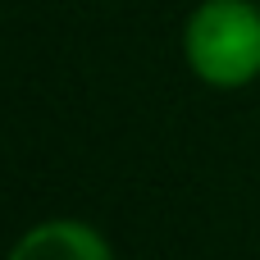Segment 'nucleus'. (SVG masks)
I'll return each instance as SVG.
<instances>
[{"label": "nucleus", "instance_id": "f257e3e1", "mask_svg": "<svg viewBox=\"0 0 260 260\" xmlns=\"http://www.w3.org/2000/svg\"><path fill=\"white\" fill-rule=\"evenodd\" d=\"M183 55L206 87L238 91L260 78L256 0H201L183 27Z\"/></svg>", "mask_w": 260, "mask_h": 260}, {"label": "nucleus", "instance_id": "f03ea898", "mask_svg": "<svg viewBox=\"0 0 260 260\" xmlns=\"http://www.w3.org/2000/svg\"><path fill=\"white\" fill-rule=\"evenodd\" d=\"M9 260H114V251L82 219H46L14 242Z\"/></svg>", "mask_w": 260, "mask_h": 260}]
</instances>
